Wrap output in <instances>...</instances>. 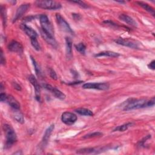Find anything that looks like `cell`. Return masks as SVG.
I'll return each mask as SVG.
<instances>
[{
	"label": "cell",
	"mask_w": 155,
	"mask_h": 155,
	"mask_svg": "<svg viewBox=\"0 0 155 155\" xmlns=\"http://www.w3.org/2000/svg\"><path fill=\"white\" fill-rule=\"evenodd\" d=\"M3 130L6 138L5 145V148H9L16 142L17 140V136L13 128L8 124H4L3 125Z\"/></svg>",
	"instance_id": "1"
},
{
	"label": "cell",
	"mask_w": 155,
	"mask_h": 155,
	"mask_svg": "<svg viewBox=\"0 0 155 155\" xmlns=\"http://www.w3.org/2000/svg\"><path fill=\"white\" fill-rule=\"evenodd\" d=\"M147 100L145 99H129L124 107V110L128 111L147 107Z\"/></svg>",
	"instance_id": "2"
},
{
	"label": "cell",
	"mask_w": 155,
	"mask_h": 155,
	"mask_svg": "<svg viewBox=\"0 0 155 155\" xmlns=\"http://www.w3.org/2000/svg\"><path fill=\"white\" fill-rule=\"evenodd\" d=\"M39 22L41 30L48 35L54 36V30L53 25L47 15L42 14L39 16Z\"/></svg>",
	"instance_id": "3"
},
{
	"label": "cell",
	"mask_w": 155,
	"mask_h": 155,
	"mask_svg": "<svg viewBox=\"0 0 155 155\" xmlns=\"http://www.w3.org/2000/svg\"><path fill=\"white\" fill-rule=\"evenodd\" d=\"M35 4L39 8L45 10H58L61 8V4L55 1H36Z\"/></svg>",
	"instance_id": "4"
},
{
	"label": "cell",
	"mask_w": 155,
	"mask_h": 155,
	"mask_svg": "<svg viewBox=\"0 0 155 155\" xmlns=\"http://www.w3.org/2000/svg\"><path fill=\"white\" fill-rule=\"evenodd\" d=\"M56 22L58 23V25L60 27V28L67 33H69L70 34H73V31L72 29L71 28L70 26L68 24V22L65 20V19L59 14L56 15Z\"/></svg>",
	"instance_id": "5"
},
{
	"label": "cell",
	"mask_w": 155,
	"mask_h": 155,
	"mask_svg": "<svg viewBox=\"0 0 155 155\" xmlns=\"http://www.w3.org/2000/svg\"><path fill=\"white\" fill-rule=\"evenodd\" d=\"M114 42L117 44L125 46L129 48H135V49H137L139 48V43L133 39L120 38L114 40Z\"/></svg>",
	"instance_id": "6"
},
{
	"label": "cell",
	"mask_w": 155,
	"mask_h": 155,
	"mask_svg": "<svg viewBox=\"0 0 155 155\" xmlns=\"http://www.w3.org/2000/svg\"><path fill=\"white\" fill-rule=\"evenodd\" d=\"M110 85L107 82L102 83H85L82 85V88L85 89H95L99 90H107L109 88Z\"/></svg>",
	"instance_id": "7"
},
{
	"label": "cell",
	"mask_w": 155,
	"mask_h": 155,
	"mask_svg": "<svg viewBox=\"0 0 155 155\" xmlns=\"http://www.w3.org/2000/svg\"><path fill=\"white\" fill-rule=\"evenodd\" d=\"M42 86L44 87V88L49 91L55 97L61 100H63L65 98V95L64 93H63L61 91H60L58 88L53 87L52 85L47 84H42Z\"/></svg>",
	"instance_id": "8"
},
{
	"label": "cell",
	"mask_w": 155,
	"mask_h": 155,
	"mask_svg": "<svg viewBox=\"0 0 155 155\" xmlns=\"http://www.w3.org/2000/svg\"><path fill=\"white\" fill-rule=\"evenodd\" d=\"M77 116L71 112L65 111L62 113L61 120L67 125H72L77 120Z\"/></svg>",
	"instance_id": "9"
},
{
	"label": "cell",
	"mask_w": 155,
	"mask_h": 155,
	"mask_svg": "<svg viewBox=\"0 0 155 155\" xmlns=\"http://www.w3.org/2000/svg\"><path fill=\"white\" fill-rule=\"evenodd\" d=\"M28 80L31 84L35 88V98L38 101H41V88L38 82L37 79L33 75H30L28 77Z\"/></svg>",
	"instance_id": "10"
},
{
	"label": "cell",
	"mask_w": 155,
	"mask_h": 155,
	"mask_svg": "<svg viewBox=\"0 0 155 155\" xmlns=\"http://www.w3.org/2000/svg\"><path fill=\"white\" fill-rule=\"evenodd\" d=\"M30 7V4H24L21 5L18 8L13 19V22H15L19 19L28 10Z\"/></svg>",
	"instance_id": "11"
},
{
	"label": "cell",
	"mask_w": 155,
	"mask_h": 155,
	"mask_svg": "<svg viewBox=\"0 0 155 155\" xmlns=\"http://www.w3.org/2000/svg\"><path fill=\"white\" fill-rule=\"evenodd\" d=\"M7 48L9 51L17 53H22L23 52V46L22 45L16 41H11L7 46Z\"/></svg>",
	"instance_id": "12"
},
{
	"label": "cell",
	"mask_w": 155,
	"mask_h": 155,
	"mask_svg": "<svg viewBox=\"0 0 155 155\" xmlns=\"http://www.w3.org/2000/svg\"><path fill=\"white\" fill-rule=\"evenodd\" d=\"M54 124H52L50 126H49L47 130H45V133H44V134L43 136V137H42V141H41V146L42 147H44L48 143V141L50 137V136L54 130Z\"/></svg>",
	"instance_id": "13"
},
{
	"label": "cell",
	"mask_w": 155,
	"mask_h": 155,
	"mask_svg": "<svg viewBox=\"0 0 155 155\" xmlns=\"http://www.w3.org/2000/svg\"><path fill=\"white\" fill-rule=\"evenodd\" d=\"M21 28L24 31V32L30 38V39H33V38H36L38 34L31 27L27 26L26 24H21V26H20Z\"/></svg>",
	"instance_id": "14"
},
{
	"label": "cell",
	"mask_w": 155,
	"mask_h": 155,
	"mask_svg": "<svg viewBox=\"0 0 155 155\" xmlns=\"http://www.w3.org/2000/svg\"><path fill=\"white\" fill-rule=\"evenodd\" d=\"M40 33L42 36V37L44 38V39L50 45L54 47H57V42L54 39V36H50L47 35V33H45V32H44L41 29H40Z\"/></svg>",
	"instance_id": "15"
},
{
	"label": "cell",
	"mask_w": 155,
	"mask_h": 155,
	"mask_svg": "<svg viewBox=\"0 0 155 155\" xmlns=\"http://www.w3.org/2000/svg\"><path fill=\"white\" fill-rule=\"evenodd\" d=\"M5 102L14 110H19L20 104L18 101L11 95H7Z\"/></svg>",
	"instance_id": "16"
},
{
	"label": "cell",
	"mask_w": 155,
	"mask_h": 155,
	"mask_svg": "<svg viewBox=\"0 0 155 155\" xmlns=\"http://www.w3.org/2000/svg\"><path fill=\"white\" fill-rule=\"evenodd\" d=\"M119 19L124 21V22L127 23V24L132 26V27H137V24L136 23V22L132 18H131L130 16H128L127 15H125V14H121L119 15Z\"/></svg>",
	"instance_id": "17"
},
{
	"label": "cell",
	"mask_w": 155,
	"mask_h": 155,
	"mask_svg": "<svg viewBox=\"0 0 155 155\" xmlns=\"http://www.w3.org/2000/svg\"><path fill=\"white\" fill-rule=\"evenodd\" d=\"M120 54L118 53L114 52L112 51H101L98 53H96L94 56L95 57H102V56H108L111 58H116L118 57Z\"/></svg>",
	"instance_id": "18"
},
{
	"label": "cell",
	"mask_w": 155,
	"mask_h": 155,
	"mask_svg": "<svg viewBox=\"0 0 155 155\" xmlns=\"http://www.w3.org/2000/svg\"><path fill=\"white\" fill-rule=\"evenodd\" d=\"M65 43H66V54L68 58H71L72 56V41L69 37L65 38Z\"/></svg>",
	"instance_id": "19"
},
{
	"label": "cell",
	"mask_w": 155,
	"mask_h": 155,
	"mask_svg": "<svg viewBox=\"0 0 155 155\" xmlns=\"http://www.w3.org/2000/svg\"><path fill=\"white\" fill-rule=\"evenodd\" d=\"M136 3L139 5L141 7H142L144 10H145L146 11H147L148 12H149L150 14H151L153 16H154L155 15V12H154V8L150 6L149 4L145 3V2H142V1H136Z\"/></svg>",
	"instance_id": "20"
},
{
	"label": "cell",
	"mask_w": 155,
	"mask_h": 155,
	"mask_svg": "<svg viewBox=\"0 0 155 155\" xmlns=\"http://www.w3.org/2000/svg\"><path fill=\"white\" fill-rule=\"evenodd\" d=\"M77 113L82 116H91L93 115V113L89 109L85 108H78L74 110Z\"/></svg>",
	"instance_id": "21"
},
{
	"label": "cell",
	"mask_w": 155,
	"mask_h": 155,
	"mask_svg": "<svg viewBox=\"0 0 155 155\" xmlns=\"http://www.w3.org/2000/svg\"><path fill=\"white\" fill-rule=\"evenodd\" d=\"M14 112H13V117L14 119L19 123L21 124H23L24 122V116L22 115V114L19 111V110H14Z\"/></svg>",
	"instance_id": "22"
},
{
	"label": "cell",
	"mask_w": 155,
	"mask_h": 155,
	"mask_svg": "<svg viewBox=\"0 0 155 155\" xmlns=\"http://www.w3.org/2000/svg\"><path fill=\"white\" fill-rule=\"evenodd\" d=\"M97 151L94 148H84L78 150L76 153L78 154H91L97 153Z\"/></svg>",
	"instance_id": "23"
},
{
	"label": "cell",
	"mask_w": 155,
	"mask_h": 155,
	"mask_svg": "<svg viewBox=\"0 0 155 155\" xmlns=\"http://www.w3.org/2000/svg\"><path fill=\"white\" fill-rule=\"evenodd\" d=\"M132 125H133L132 123L128 122V123L123 124L122 125H119V126L116 127L113 130V131H124L127 130L128 128V127H131Z\"/></svg>",
	"instance_id": "24"
},
{
	"label": "cell",
	"mask_w": 155,
	"mask_h": 155,
	"mask_svg": "<svg viewBox=\"0 0 155 155\" xmlns=\"http://www.w3.org/2000/svg\"><path fill=\"white\" fill-rule=\"evenodd\" d=\"M75 48L76 49V50L78 51H79L80 53L84 54L85 53V51H86V46L85 45L82 43V42H80L78 43L77 44H76L74 45Z\"/></svg>",
	"instance_id": "25"
},
{
	"label": "cell",
	"mask_w": 155,
	"mask_h": 155,
	"mask_svg": "<svg viewBox=\"0 0 155 155\" xmlns=\"http://www.w3.org/2000/svg\"><path fill=\"white\" fill-rule=\"evenodd\" d=\"M30 41H31V45L33 46V47L37 51H39L41 50V45L39 44V43L38 42V40L36 39V38H33V39H30Z\"/></svg>",
	"instance_id": "26"
},
{
	"label": "cell",
	"mask_w": 155,
	"mask_h": 155,
	"mask_svg": "<svg viewBox=\"0 0 155 155\" xmlns=\"http://www.w3.org/2000/svg\"><path fill=\"white\" fill-rule=\"evenodd\" d=\"M31 61L33 62V66H34V68H35V72H36V74L38 76H40V74H41V69L39 68V66L38 65V63L36 62L35 59L32 56H31Z\"/></svg>",
	"instance_id": "27"
},
{
	"label": "cell",
	"mask_w": 155,
	"mask_h": 155,
	"mask_svg": "<svg viewBox=\"0 0 155 155\" xmlns=\"http://www.w3.org/2000/svg\"><path fill=\"white\" fill-rule=\"evenodd\" d=\"M1 18L2 19L3 25H5L6 24L7 16H6V13H5V8L2 5H1Z\"/></svg>",
	"instance_id": "28"
},
{
	"label": "cell",
	"mask_w": 155,
	"mask_h": 155,
	"mask_svg": "<svg viewBox=\"0 0 155 155\" xmlns=\"http://www.w3.org/2000/svg\"><path fill=\"white\" fill-rule=\"evenodd\" d=\"M102 135V133H101L100 132H94V133H92L86 134L83 137L85 138V139H88V138H91V137L101 136Z\"/></svg>",
	"instance_id": "29"
},
{
	"label": "cell",
	"mask_w": 155,
	"mask_h": 155,
	"mask_svg": "<svg viewBox=\"0 0 155 155\" xmlns=\"http://www.w3.org/2000/svg\"><path fill=\"white\" fill-rule=\"evenodd\" d=\"M48 71H49V74H50V76L53 79H54V80H56L58 79V76H57V74L56 73H55L54 70H53L52 68H49L48 69Z\"/></svg>",
	"instance_id": "30"
},
{
	"label": "cell",
	"mask_w": 155,
	"mask_h": 155,
	"mask_svg": "<svg viewBox=\"0 0 155 155\" xmlns=\"http://www.w3.org/2000/svg\"><path fill=\"white\" fill-rule=\"evenodd\" d=\"M72 2L77 4L78 5H79V6H81L82 8H88V7L87 4L82 1H72Z\"/></svg>",
	"instance_id": "31"
},
{
	"label": "cell",
	"mask_w": 155,
	"mask_h": 155,
	"mask_svg": "<svg viewBox=\"0 0 155 155\" xmlns=\"http://www.w3.org/2000/svg\"><path fill=\"white\" fill-rule=\"evenodd\" d=\"M7 95L5 93H1L0 94V100L1 102H5L6 99H7Z\"/></svg>",
	"instance_id": "32"
},
{
	"label": "cell",
	"mask_w": 155,
	"mask_h": 155,
	"mask_svg": "<svg viewBox=\"0 0 155 155\" xmlns=\"http://www.w3.org/2000/svg\"><path fill=\"white\" fill-rule=\"evenodd\" d=\"M155 61L154 60H153L148 65V67L150 68H151V69H152V70H154L155 69Z\"/></svg>",
	"instance_id": "33"
},
{
	"label": "cell",
	"mask_w": 155,
	"mask_h": 155,
	"mask_svg": "<svg viewBox=\"0 0 155 155\" xmlns=\"http://www.w3.org/2000/svg\"><path fill=\"white\" fill-rule=\"evenodd\" d=\"M1 63L2 64H4L5 63V58L3 56V52H2V49L1 50Z\"/></svg>",
	"instance_id": "34"
},
{
	"label": "cell",
	"mask_w": 155,
	"mask_h": 155,
	"mask_svg": "<svg viewBox=\"0 0 155 155\" xmlns=\"http://www.w3.org/2000/svg\"><path fill=\"white\" fill-rule=\"evenodd\" d=\"M13 87H14L15 88L17 89L18 90H21V87H20V85H19V84H16V82H13Z\"/></svg>",
	"instance_id": "35"
},
{
	"label": "cell",
	"mask_w": 155,
	"mask_h": 155,
	"mask_svg": "<svg viewBox=\"0 0 155 155\" xmlns=\"http://www.w3.org/2000/svg\"><path fill=\"white\" fill-rule=\"evenodd\" d=\"M72 16H73V17L74 18V19H79L81 18V16H80V15L79 14H74V13H73V14H72Z\"/></svg>",
	"instance_id": "36"
},
{
	"label": "cell",
	"mask_w": 155,
	"mask_h": 155,
	"mask_svg": "<svg viewBox=\"0 0 155 155\" xmlns=\"http://www.w3.org/2000/svg\"><path fill=\"white\" fill-rule=\"evenodd\" d=\"M18 153H20V154H22V153H20L19 151H18V152H16V153H15L14 154H18Z\"/></svg>",
	"instance_id": "37"
}]
</instances>
